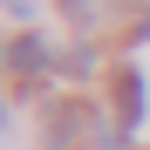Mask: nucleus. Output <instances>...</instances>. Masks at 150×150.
Returning a JSON list of instances; mask_svg holds the SVG:
<instances>
[{
    "label": "nucleus",
    "instance_id": "f03ea898",
    "mask_svg": "<svg viewBox=\"0 0 150 150\" xmlns=\"http://www.w3.org/2000/svg\"><path fill=\"white\" fill-rule=\"evenodd\" d=\"M7 68L21 75V82H34L41 68H55V48H48L41 34H14V41H7Z\"/></svg>",
    "mask_w": 150,
    "mask_h": 150
},
{
    "label": "nucleus",
    "instance_id": "7ed1b4c3",
    "mask_svg": "<svg viewBox=\"0 0 150 150\" xmlns=\"http://www.w3.org/2000/svg\"><path fill=\"white\" fill-rule=\"evenodd\" d=\"M116 123H123V130L143 123V68H137V62L116 68Z\"/></svg>",
    "mask_w": 150,
    "mask_h": 150
},
{
    "label": "nucleus",
    "instance_id": "f257e3e1",
    "mask_svg": "<svg viewBox=\"0 0 150 150\" xmlns=\"http://www.w3.org/2000/svg\"><path fill=\"white\" fill-rule=\"evenodd\" d=\"M96 137H103V109L89 96H62L48 109V150H96Z\"/></svg>",
    "mask_w": 150,
    "mask_h": 150
}]
</instances>
